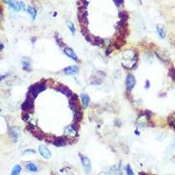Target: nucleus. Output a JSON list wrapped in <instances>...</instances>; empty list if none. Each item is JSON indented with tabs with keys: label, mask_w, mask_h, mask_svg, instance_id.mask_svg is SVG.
Segmentation results:
<instances>
[{
	"label": "nucleus",
	"mask_w": 175,
	"mask_h": 175,
	"mask_svg": "<svg viewBox=\"0 0 175 175\" xmlns=\"http://www.w3.org/2000/svg\"><path fill=\"white\" fill-rule=\"evenodd\" d=\"M80 98H81L82 107H83L84 109H87L88 107L89 106V103H91V98H89V95L88 93H86V92H83V93H81Z\"/></svg>",
	"instance_id": "obj_16"
},
{
	"label": "nucleus",
	"mask_w": 175,
	"mask_h": 175,
	"mask_svg": "<svg viewBox=\"0 0 175 175\" xmlns=\"http://www.w3.org/2000/svg\"><path fill=\"white\" fill-rule=\"evenodd\" d=\"M27 12L28 13L32 16V20H34V19L36 18V15H37V12H36V9L34 7H32V6H30V7H28V9H27Z\"/></svg>",
	"instance_id": "obj_20"
},
{
	"label": "nucleus",
	"mask_w": 175,
	"mask_h": 175,
	"mask_svg": "<svg viewBox=\"0 0 175 175\" xmlns=\"http://www.w3.org/2000/svg\"><path fill=\"white\" fill-rule=\"evenodd\" d=\"M22 117H23L24 121H28L29 120V113H24L23 115H22Z\"/></svg>",
	"instance_id": "obj_29"
},
{
	"label": "nucleus",
	"mask_w": 175,
	"mask_h": 175,
	"mask_svg": "<svg viewBox=\"0 0 175 175\" xmlns=\"http://www.w3.org/2000/svg\"><path fill=\"white\" fill-rule=\"evenodd\" d=\"M63 52H64L65 54H66L70 59H72V60L75 61V62H79V59H78L77 54H76V53L74 52V50H73L72 48H70V47H64Z\"/></svg>",
	"instance_id": "obj_10"
},
{
	"label": "nucleus",
	"mask_w": 175,
	"mask_h": 175,
	"mask_svg": "<svg viewBox=\"0 0 175 175\" xmlns=\"http://www.w3.org/2000/svg\"><path fill=\"white\" fill-rule=\"evenodd\" d=\"M156 30H157V33L158 35H159L160 38H165L166 37V30H165V28H164V26H162V25H157L156 27Z\"/></svg>",
	"instance_id": "obj_18"
},
{
	"label": "nucleus",
	"mask_w": 175,
	"mask_h": 175,
	"mask_svg": "<svg viewBox=\"0 0 175 175\" xmlns=\"http://www.w3.org/2000/svg\"><path fill=\"white\" fill-rule=\"evenodd\" d=\"M78 18H79V23H80L84 28L88 25V15L86 12V8L80 7L78 12Z\"/></svg>",
	"instance_id": "obj_5"
},
{
	"label": "nucleus",
	"mask_w": 175,
	"mask_h": 175,
	"mask_svg": "<svg viewBox=\"0 0 175 175\" xmlns=\"http://www.w3.org/2000/svg\"><path fill=\"white\" fill-rule=\"evenodd\" d=\"M113 2H114L115 5H116L117 7L122 6V5L124 4V0H113Z\"/></svg>",
	"instance_id": "obj_27"
},
{
	"label": "nucleus",
	"mask_w": 175,
	"mask_h": 175,
	"mask_svg": "<svg viewBox=\"0 0 175 175\" xmlns=\"http://www.w3.org/2000/svg\"><path fill=\"white\" fill-rule=\"evenodd\" d=\"M55 89H56V91H60L61 93L65 94L68 98H69V99L73 95V92L70 91V89L67 86H65V85H62V84L57 85V87L55 88Z\"/></svg>",
	"instance_id": "obj_9"
},
{
	"label": "nucleus",
	"mask_w": 175,
	"mask_h": 175,
	"mask_svg": "<svg viewBox=\"0 0 175 175\" xmlns=\"http://www.w3.org/2000/svg\"><path fill=\"white\" fill-rule=\"evenodd\" d=\"M98 175H107V174L105 173V172H100V173L98 174Z\"/></svg>",
	"instance_id": "obj_35"
},
{
	"label": "nucleus",
	"mask_w": 175,
	"mask_h": 175,
	"mask_svg": "<svg viewBox=\"0 0 175 175\" xmlns=\"http://www.w3.org/2000/svg\"><path fill=\"white\" fill-rule=\"evenodd\" d=\"M139 175H146V173H144V172H140Z\"/></svg>",
	"instance_id": "obj_36"
},
{
	"label": "nucleus",
	"mask_w": 175,
	"mask_h": 175,
	"mask_svg": "<svg viewBox=\"0 0 175 175\" xmlns=\"http://www.w3.org/2000/svg\"><path fill=\"white\" fill-rule=\"evenodd\" d=\"M2 19V13H1V9H0V20Z\"/></svg>",
	"instance_id": "obj_34"
},
{
	"label": "nucleus",
	"mask_w": 175,
	"mask_h": 175,
	"mask_svg": "<svg viewBox=\"0 0 175 175\" xmlns=\"http://www.w3.org/2000/svg\"><path fill=\"white\" fill-rule=\"evenodd\" d=\"M119 17H120V20L122 21H127V18H128V15H127L126 12H124V11H122V12L119 13Z\"/></svg>",
	"instance_id": "obj_24"
},
{
	"label": "nucleus",
	"mask_w": 175,
	"mask_h": 175,
	"mask_svg": "<svg viewBox=\"0 0 175 175\" xmlns=\"http://www.w3.org/2000/svg\"><path fill=\"white\" fill-rule=\"evenodd\" d=\"M19 132H20V129H19L18 127H13V128L10 129V135H11V138H12L13 142L16 143L18 141Z\"/></svg>",
	"instance_id": "obj_14"
},
{
	"label": "nucleus",
	"mask_w": 175,
	"mask_h": 175,
	"mask_svg": "<svg viewBox=\"0 0 175 175\" xmlns=\"http://www.w3.org/2000/svg\"><path fill=\"white\" fill-rule=\"evenodd\" d=\"M38 151H39V154L43 158H45V159H50L52 158V152H50V150L46 146L40 145L38 148Z\"/></svg>",
	"instance_id": "obj_11"
},
{
	"label": "nucleus",
	"mask_w": 175,
	"mask_h": 175,
	"mask_svg": "<svg viewBox=\"0 0 175 175\" xmlns=\"http://www.w3.org/2000/svg\"><path fill=\"white\" fill-rule=\"evenodd\" d=\"M149 86H150V83H149L148 80H146V84H145V88L146 89H148Z\"/></svg>",
	"instance_id": "obj_31"
},
{
	"label": "nucleus",
	"mask_w": 175,
	"mask_h": 175,
	"mask_svg": "<svg viewBox=\"0 0 175 175\" xmlns=\"http://www.w3.org/2000/svg\"><path fill=\"white\" fill-rule=\"evenodd\" d=\"M56 42H57V44H58L60 47H64L63 40H62V39H61L60 37H58V36H57V38H56Z\"/></svg>",
	"instance_id": "obj_28"
},
{
	"label": "nucleus",
	"mask_w": 175,
	"mask_h": 175,
	"mask_svg": "<svg viewBox=\"0 0 175 175\" xmlns=\"http://www.w3.org/2000/svg\"><path fill=\"white\" fill-rule=\"evenodd\" d=\"M3 1L9 6L10 9H12L16 13L20 12L21 10H26V7H25V4L23 2H18L16 0H3Z\"/></svg>",
	"instance_id": "obj_2"
},
{
	"label": "nucleus",
	"mask_w": 175,
	"mask_h": 175,
	"mask_svg": "<svg viewBox=\"0 0 175 175\" xmlns=\"http://www.w3.org/2000/svg\"><path fill=\"white\" fill-rule=\"evenodd\" d=\"M70 109L73 111V113H76V112L81 111V108L80 105H79L78 102H73V101H70Z\"/></svg>",
	"instance_id": "obj_17"
},
{
	"label": "nucleus",
	"mask_w": 175,
	"mask_h": 175,
	"mask_svg": "<svg viewBox=\"0 0 175 175\" xmlns=\"http://www.w3.org/2000/svg\"><path fill=\"white\" fill-rule=\"evenodd\" d=\"M3 49H4V45L2 44L1 42H0V52H1V50H3Z\"/></svg>",
	"instance_id": "obj_33"
},
{
	"label": "nucleus",
	"mask_w": 175,
	"mask_h": 175,
	"mask_svg": "<svg viewBox=\"0 0 175 175\" xmlns=\"http://www.w3.org/2000/svg\"><path fill=\"white\" fill-rule=\"evenodd\" d=\"M169 75L171 76V78L173 79V81H175V69L173 67L170 68V70H169Z\"/></svg>",
	"instance_id": "obj_26"
},
{
	"label": "nucleus",
	"mask_w": 175,
	"mask_h": 175,
	"mask_svg": "<svg viewBox=\"0 0 175 175\" xmlns=\"http://www.w3.org/2000/svg\"><path fill=\"white\" fill-rule=\"evenodd\" d=\"M0 111H1V109H0Z\"/></svg>",
	"instance_id": "obj_38"
},
{
	"label": "nucleus",
	"mask_w": 175,
	"mask_h": 175,
	"mask_svg": "<svg viewBox=\"0 0 175 175\" xmlns=\"http://www.w3.org/2000/svg\"><path fill=\"white\" fill-rule=\"evenodd\" d=\"M126 89L128 91H131L134 89L135 84H136V80H135V76L132 73H129L126 77Z\"/></svg>",
	"instance_id": "obj_4"
},
{
	"label": "nucleus",
	"mask_w": 175,
	"mask_h": 175,
	"mask_svg": "<svg viewBox=\"0 0 175 175\" xmlns=\"http://www.w3.org/2000/svg\"><path fill=\"white\" fill-rule=\"evenodd\" d=\"M126 173H127V175H135L133 170H132V168H131V166H129V165H128L126 166Z\"/></svg>",
	"instance_id": "obj_25"
},
{
	"label": "nucleus",
	"mask_w": 175,
	"mask_h": 175,
	"mask_svg": "<svg viewBox=\"0 0 175 175\" xmlns=\"http://www.w3.org/2000/svg\"><path fill=\"white\" fill-rule=\"evenodd\" d=\"M21 166L16 165L13 168L12 171H11V175H20L21 173Z\"/></svg>",
	"instance_id": "obj_21"
},
{
	"label": "nucleus",
	"mask_w": 175,
	"mask_h": 175,
	"mask_svg": "<svg viewBox=\"0 0 175 175\" xmlns=\"http://www.w3.org/2000/svg\"><path fill=\"white\" fill-rule=\"evenodd\" d=\"M26 168L30 172H37L38 171V166H36L34 163H32V162L26 164Z\"/></svg>",
	"instance_id": "obj_19"
},
{
	"label": "nucleus",
	"mask_w": 175,
	"mask_h": 175,
	"mask_svg": "<svg viewBox=\"0 0 175 175\" xmlns=\"http://www.w3.org/2000/svg\"><path fill=\"white\" fill-rule=\"evenodd\" d=\"M47 88L46 85V81H40L38 83H36L32 86L30 87L29 91L27 93V97L32 98V99H35V97L37 96L38 93H40L43 91H45Z\"/></svg>",
	"instance_id": "obj_1"
},
{
	"label": "nucleus",
	"mask_w": 175,
	"mask_h": 175,
	"mask_svg": "<svg viewBox=\"0 0 175 175\" xmlns=\"http://www.w3.org/2000/svg\"><path fill=\"white\" fill-rule=\"evenodd\" d=\"M64 133H65V135H66L67 138H72V139L75 138L78 135L77 134V129H76L72 125L67 126L64 129Z\"/></svg>",
	"instance_id": "obj_8"
},
{
	"label": "nucleus",
	"mask_w": 175,
	"mask_h": 175,
	"mask_svg": "<svg viewBox=\"0 0 175 175\" xmlns=\"http://www.w3.org/2000/svg\"><path fill=\"white\" fill-rule=\"evenodd\" d=\"M62 72L65 75L69 76H74L79 73V68L76 65H72V66H68L65 69L62 70Z\"/></svg>",
	"instance_id": "obj_7"
},
{
	"label": "nucleus",
	"mask_w": 175,
	"mask_h": 175,
	"mask_svg": "<svg viewBox=\"0 0 175 175\" xmlns=\"http://www.w3.org/2000/svg\"><path fill=\"white\" fill-rule=\"evenodd\" d=\"M109 175H122V168H121V163L117 165L111 166L109 169Z\"/></svg>",
	"instance_id": "obj_12"
},
{
	"label": "nucleus",
	"mask_w": 175,
	"mask_h": 175,
	"mask_svg": "<svg viewBox=\"0 0 175 175\" xmlns=\"http://www.w3.org/2000/svg\"><path fill=\"white\" fill-rule=\"evenodd\" d=\"M52 175H54V174H52Z\"/></svg>",
	"instance_id": "obj_37"
},
{
	"label": "nucleus",
	"mask_w": 175,
	"mask_h": 175,
	"mask_svg": "<svg viewBox=\"0 0 175 175\" xmlns=\"http://www.w3.org/2000/svg\"><path fill=\"white\" fill-rule=\"evenodd\" d=\"M22 69L25 72H30L32 70V60L29 57H24L21 60Z\"/></svg>",
	"instance_id": "obj_13"
},
{
	"label": "nucleus",
	"mask_w": 175,
	"mask_h": 175,
	"mask_svg": "<svg viewBox=\"0 0 175 175\" xmlns=\"http://www.w3.org/2000/svg\"><path fill=\"white\" fill-rule=\"evenodd\" d=\"M168 124L175 129V113L169 116V118H168Z\"/></svg>",
	"instance_id": "obj_23"
},
{
	"label": "nucleus",
	"mask_w": 175,
	"mask_h": 175,
	"mask_svg": "<svg viewBox=\"0 0 175 175\" xmlns=\"http://www.w3.org/2000/svg\"><path fill=\"white\" fill-rule=\"evenodd\" d=\"M67 26H68V28H69V30H70V32H72V34L74 35L75 32H76V30H75V27H74V25H73L72 22L68 21L67 22Z\"/></svg>",
	"instance_id": "obj_22"
},
{
	"label": "nucleus",
	"mask_w": 175,
	"mask_h": 175,
	"mask_svg": "<svg viewBox=\"0 0 175 175\" xmlns=\"http://www.w3.org/2000/svg\"><path fill=\"white\" fill-rule=\"evenodd\" d=\"M79 157H80V161L82 164V166L85 169V171L87 173H91V160L89 159L87 156H85L83 154H79Z\"/></svg>",
	"instance_id": "obj_3"
},
{
	"label": "nucleus",
	"mask_w": 175,
	"mask_h": 175,
	"mask_svg": "<svg viewBox=\"0 0 175 175\" xmlns=\"http://www.w3.org/2000/svg\"><path fill=\"white\" fill-rule=\"evenodd\" d=\"M30 152H32V153H35V151H34V150H32V149H27V150H25V151H24V154L30 153Z\"/></svg>",
	"instance_id": "obj_32"
},
{
	"label": "nucleus",
	"mask_w": 175,
	"mask_h": 175,
	"mask_svg": "<svg viewBox=\"0 0 175 175\" xmlns=\"http://www.w3.org/2000/svg\"><path fill=\"white\" fill-rule=\"evenodd\" d=\"M52 144L56 146H66L67 144H69V138L67 137H57V138H54L53 140Z\"/></svg>",
	"instance_id": "obj_15"
},
{
	"label": "nucleus",
	"mask_w": 175,
	"mask_h": 175,
	"mask_svg": "<svg viewBox=\"0 0 175 175\" xmlns=\"http://www.w3.org/2000/svg\"><path fill=\"white\" fill-rule=\"evenodd\" d=\"M33 101H34V99H32V98L27 97L26 101L22 104L21 108L25 113H30L33 111Z\"/></svg>",
	"instance_id": "obj_6"
},
{
	"label": "nucleus",
	"mask_w": 175,
	"mask_h": 175,
	"mask_svg": "<svg viewBox=\"0 0 175 175\" xmlns=\"http://www.w3.org/2000/svg\"><path fill=\"white\" fill-rule=\"evenodd\" d=\"M8 75H9V73H7V74H1V75H0V82H1L2 80H4V79L6 78Z\"/></svg>",
	"instance_id": "obj_30"
}]
</instances>
